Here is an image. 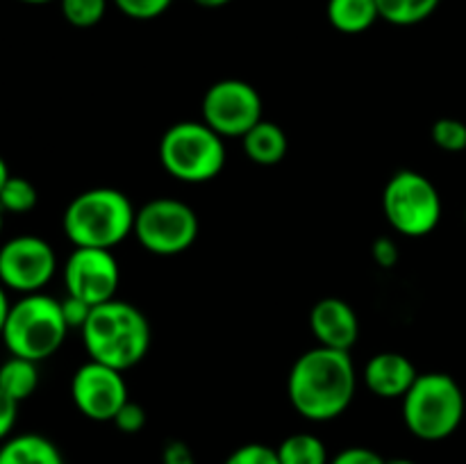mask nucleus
<instances>
[{
    "label": "nucleus",
    "instance_id": "obj_1",
    "mask_svg": "<svg viewBox=\"0 0 466 464\" xmlns=\"http://www.w3.org/2000/svg\"><path fill=\"white\" fill-rule=\"evenodd\" d=\"M358 371L349 350L314 346L296 358L287 376V396L308 421H332L353 403Z\"/></svg>",
    "mask_w": 466,
    "mask_h": 464
},
{
    "label": "nucleus",
    "instance_id": "obj_2",
    "mask_svg": "<svg viewBox=\"0 0 466 464\" xmlns=\"http://www.w3.org/2000/svg\"><path fill=\"white\" fill-rule=\"evenodd\" d=\"M80 332L89 359L116 371H127L144 362L153 339L146 314L137 305L116 298L91 308Z\"/></svg>",
    "mask_w": 466,
    "mask_h": 464
},
{
    "label": "nucleus",
    "instance_id": "obj_3",
    "mask_svg": "<svg viewBox=\"0 0 466 464\" xmlns=\"http://www.w3.org/2000/svg\"><path fill=\"white\" fill-rule=\"evenodd\" d=\"M135 205L123 191L94 187L66 205L62 227L76 248L112 250L135 232Z\"/></svg>",
    "mask_w": 466,
    "mask_h": 464
},
{
    "label": "nucleus",
    "instance_id": "obj_4",
    "mask_svg": "<svg viewBox=\"0 0 466 464\" xmlns=\"http://www.w3.org/2000/svg\"><path fill=\"white\" fill-rule=\"evenodd\" d=\"M400 400H403L405 428L417 439H446L458 430L464 419V391L449 373H419L414 385Z\"/></svg>",
    "mask_w": 466,
    "mask_h": 464
},
{
    "label": "nucleus",
    "instance_id": "obj_5",
    "mask_svg": "<svg viewBox=\"0 0 466 464\" xmlns=\"http://www.w3.org/2000/svg\"><path fill=\"white\" fill-rule=\"evenodd\" d=\"M68 330L71 328L64 321L62 300L36 291L12 303L0 339L16 358L41 362L62 348Z\"/></svg>",
    "mask_w": 466,
    "mask_h": 464
},
{
    "label": "nucleus",
    "instance_id": "obj_6",
    "mask_svg": "<svg viewBox=\"0 0 466 464\" xmlns=\"http://www.w3.org/2000/svg\"><path fill=\"white\" fill-rule=\"evenodd\" d=\"M159 164L176 180L203 185L226 166V144L203 121L173 123L159 139Z\"/></svg>",
    "mask_w": 466,
    "mask_h": 464
},
{
    "label": "nucleus",
    "instance_id": "obj_7",
    "mask_svg": "<svg viewBox=\"0 0 466 464\" xmlns=\"http://www.w3.org/2000/svg\"><path fill=\"white\" fill-rule=\"evenodd\" d=\"M441 196L431 177L403 168L390 177L382 191L387 223L403 237H426L441 221Z\"/></svg>",
    "mask_w": 466,
    "mask_h": 464
},
{
    "label": "nucleus",
    "instance_id": "obj_8",
    "mask_svg": "<svg viewBox=\"0 0 466 464\" xmlns=\"http://www.w3.org/2000/svg\"><path fill=\"white\" fill-rule=\"evenodd\" d=\"M200 232L198 214L177 198H153L135 214V232L141 246L159 257H173L196 244Z\"/></svg>",
    "mask_w": 466,
    "mask_h": 464
},
{
    "label": "nucleus",
    "instance_id": "obj_9",
    "mask_svg": "<svg viewBox=\"0 0 466 464\" xmlns=\"http://www.w3.org/2000/svg\"><path fill=\"white\" fill-rule=\"evenodd\" d=\"M200 114V121L208 123L223 139H241L262 121V96L250 82L226 77L205 91Z\"/></svg>",
    "mask_w": 466,
    "mask_h": 464
},
{
    "label": "nucleus",
    "instance_id": "obj_10",
    "mask_svg": "<svg viewBox=\"0 0 466 464\" xmlns=\"http://www.w3.org/2000/svg\"><path fill=\"white\" fill-rule=\"evenodd\" d=\"M57 255L36 235L12 237L0 246V285L18 294H36L53 280Z\"/></svg>",
    "mask_w": 466,
    "mask_h": 464
},
{
    "label": "nucleus",
    "instance_id": "obj_11",
    "mask_svg": "<svg viewBox=\"0 0 466 464\" xmlns=\"http://www.w3.org/2000/svg\"><path fill=\"white\" fill-rule=\"evenodd\" d=\"M66 296L96 308L116 298L121 268L112 250L73 248L62 268Z\"/></svg>",
    "mask_w": 466,
    "mask_h": 464
},
{
    "label": "nucleus",
    "instance_id": "obj_12",
    "mask_svg": "<svg viewBox=\"0 0 466 464\" xmlns=\"http://www.w3.org/2000/svg\"><path fill=\"white\" fill-rule=\"evenodd\" d=\"M71 398L82 417L91 421H114L118 409L130 400L123 371L89 359L71 378Z\"/></svg>",
    "mask_w": 466,
    "mask_h": 464
},
{
    "label": "nucleus",
    "instance_id": "obj_13",
    "mask_svg": "<svg viewBox=\"0 0 466 464\" xmlns=\"http://www.w3.org/2000/svg\"><path fill=\"white\" fill-rule=\"evenodd\" d=\"M309 330L319 346L350 353L360 337V318L350 303L337 296H328L314 303L309 312Z\"/></svg>",
    "mask_w": 466,
    "mask_h": 464
},
{
    "label": "nucleus",
    "instance_id": "obj_14",
    "mask_svg": "<svg viewBox=\"0 0 466 464\" xmlns=\"http://www.w3.org/2000/svg\"><path fill=\"white\" fill-rule=\"evenodd\" d=\"M419 371L412 359L403 353L385 350V353L373 355L364 367V385L378 398H403L410 387L417 380Z\"/></svg>",
    "mask_w": 466,
    "mask_h": 464
},
{
    "label": "nucleus",
    "instance_id": "obj_15",
    "mask_svg": "<svg viewBox=\"0 0 466 464\" xmlns=\"http://www.w3.org/2000/svg\"><path fill=\"white\" fill-rule=\"evenodd\" d=\"M241 146H244L246 157L253 164L276 166L285 159L287 150H289V139L278 123L262 118L253 130L241 136Z\"/></svg>",
    "mask_w": 466,
    "mask_h": 464
},
{
    "label": "nucleus",
    "instance_id": "obj_16",
    "mask_svg": "<svg viewBox=\"0 0 466 464\" xmlns=\"http://www.w3.org/2000/svg\"><path fill=\"white\" fill-rule=\"evenodd\" d=\"M0 464H64V458L48 437L23 432L0 444Z\"/></svg>",
    "mask_w": 466,
    "mask_h": 464
},
{
    "label": "nucleus",
    "instance_id": "obj_17",
    "mask_svg": "<svg viewBox=\"0 0 466 464\" xmlns=\"http://www.w3.org/2000/svg\"><path fill=\"white\" fill-rule=\"evenodd\" d=\"M330 25L344 35H362L380 18L376 0H328Z\"/></svg>",
    "mask_w": 466,
    "mask_h": 464
},
{
    "label": "nucleus",
    "instance_id": "obj_18",
    "mask_svg": "<svg viewBox=\"0 0 466 464\" xmlns=\"http://www.w3.org/2000/svg\"><path fill=\"white\" fill-rule=\"evenodd\" d=\"M36 387H39V368H36V362L12 355V358L0 364V389L9 398H14L16 403H23V400L35 394Z\"/></svg>",
    "mask_w": 466,
    "mask_h": 464
},
{
    "label": "nucleus",
    "instance_id": "obj_19",
    "mask_svg": "<svg viewBox=\"0 0 466 464\" xmlns=\"http://www.w3.org/2000/svg\"><path fill=\"white\" fill-rule=\"evenodd\" d=\"M280 464H330L326 444L312 432H296L276 449Z\"/></svg>",
    "mask_w": 466,
    "mask_h": 464
},
{
    "label": "nucleus",
    "instance_id": "obj_20",
    "mask_svg": "<svg viewBox=\"0 0 466 464\" xmlns=\"http://www.w3.org/2000/svg\"><path fill=\"white\" fill-rule=\"evenodd\" d=\"M441 0H376L378 14L391 25H417L431 18Z\"/></svg>",
    "mask_w": 466,
    "mask_h": 464
},
{
    "label": "nucleus",
    "instance_id": "obj_21",
    "mask_svg": "<svg viewBox=\"0 0 466 464\" xmlns=\"http://www.w3.org/2000/svg\"><path fill=\"white\" fill-rule=\"evenodd\" d=\"M36 200H39L36 187L27 177L9 176V180L0 189V209L3 212L25 214L36 207Z\"/></svg>",
    "mask_w": 466,
    "mask_h": 464
},
{
    "label": "nucleus",
    "instance_id": "obj_22",
    "mask_svg": "<svg viewBox=\"0 0 466 464\" xmlns=\"http://www.w3.org/2000/svg\"><path fill=\"white\" fill-rule=\"evenodd\" d=\"M62 16L73 27H94L107 12V0H59Z\"/></svg>",
    "mask_w": 466,
    "mask_h": 464
},
{
    "label": "nucleus",
    "instance_id": "obj_23",
    "mask_svg": "<svg viewBox=\"0 0 466 464\" xmlns=\"http://www.w3.org/2000/svg\"><path fill=\"white\" fill-rule=\"evenodd\" d=\"M431 136L437 148L446 150V153H462V150H466V123L460 121V118H437L432 123Z\"/></svg>",
    "mask_w": 466,
    "mask_h": 464
},
{
    "label": "nucleus",
    "instance_id": "obj_24",
    "mask_svg": "<svg viewBox=\"0 0 466 464\" xmlns=\"http://www.w3.org/2000/svg\"><path fill=\"white\" fill-rule=\"evenodd\" d=\"M116 9L135 21H150L157 18L171 7L173 0H112Z\"/></svg>",
    "mask_w": 466,
    "mask_h": 464
},
{
    "label": "nucleus",
    "instance_id": "obj_25",
    "mask_svg": "<svg viewBox=\"0 0 466 464\" xmlns=\"http://www.w3.org/2000/svg\"><path fill=\"white\" fill-rule=\"evenodd\" d=\"M223 464H280V459H278L276 449L253 441V444H244L232 450Z\"/></svg>",
    "mask_w": 466,
    "mask_h": 464
},
{
    "label": "nucleus",
    "instance_id": "obj_26",
    "mask_svg": "<svg viewBox=\"0 0 466 464\" xmlns=\"http://www.w3.org/2000/svg\"><path fill=\"white\" fill-rule=\"evenodd\" d=\"M112 423L118 430L126 432V435H137V432L144 430L146 426V409L141 408L139 403H135V400H127V403L118 409Z\"/></svg>",
    "mask_w": 466,
    "mask_h": 464
},
{
    "label": "nucleus",
    "instance_id": "obj_27",
    "mask_svg": "<svg viewBox=\"0 0 466 464\" xmlns=\"http://www.w3.org/2000/svg\"><path fill=\"white\" fill-rule=\"evenodd\" d=\"M387 459L380 453L367 446H349V449L339 450L330 464H385Z\"/></svg>",
    "mask_w": 466,
    "mask_h": 464
},
{
    "label": "nucleus",
    "instance_id": "obj_28",
    "mask_svg": "<svg viewBox=\"0 0 466 464\" xmlns=\"http://www.w3.org/2000/svg\"><path fill=\"white\" fill-rule=\"evenodd\" d=\"M91 312V305H86L85 300H77L73 296H66L62 300V314L64 321H66L68 328H76V330H82V326L86 323Z\"/></svg>",
    "mask_w": 466,
    "mask_h": 464
},
{
    "label": "nucleus",
    "instance_id": "obj_29",
    "mask_svg": "<svg viewBox=\"0 0 466 464\" xmlns=\"http://www.w3.org/2000/svg\"><path fill=\"white\" fill-rule=\"evenodd\" d=\"M16 417L18 403L14 398H9V396L0 389V441L12 437L14 426H16Z\"/></svg>",
    "mask_w": 466,
    "mask_h": 464
},
{
    "label": "nucleus",
    "instance_id": "obj_30",
    "mask_svg": "<svg viewBox=\"0 0 466 464\" xmlns=\"http://www.w3.org/2000/svg\"><path fill=\"white\" fill-rule=\"evenodd\" d=\"M371 255L376 259V264H380L385 268H391L399 262V248H396L394 239H390V237H380V239L373 241Z\"/></svg>",
    "mask_w": 466,
    "mask_h": 464
},
{
    "label": "nucleus",
    "instance_id": "obj_31",
    "mask_svg": "<svg viewBox=\"0 0 466 464\" xmlns=\"http://www.w3.org/2000/svg\"><path fill=\"white\" fill-rule=\"evenodd\" d=\"M162 464H196V458L185 441L176 439L164 446Z\"/></svg>",
    "mask_w": 466,
    "mask_h": 464
},
{
    "label": "nucleus",
    "instance_id": "obj_32",
    "mask_svg": "<svg viewBox=\"0 0 466 464\" xmlns=\"http://www.w3.org/2000/svg\"><path fill=\"white\" fill-rule=\"evenodd\" d=\"M9 308H12V303H9V298H7V291H5V287L0 285V337H3V328H5V323H7Z\"/></svg>",
    "mask_w": 466,
    "mask_h": 464
},
{
    "label": "nucleus",
    "instance_id": "obj_33",
    "mask_svg": "<svg viewBox=\"0 0 466 464\" xmlns=\"http://www.w3.org/2000/svg\"><path fill=\"white\" fill-rule=\"evenodd\" d=\"M196 5H200V7H208V9H217V7H223V5L232 3V0H194Z\"/></svg>",
    "mask_w": 466,
    "mask_h": 464
},
{
    "label": "nucleus",
    "instance_id": "obj_34",
    "mask_svg": "<svg viewBox=\"0 0 466 464\" xmlns=\"http://www.w3.org/2000/svg\"><path fill=\"white\" fill-rule=\"evenodd\" d=\"M9 176H12V173H9V168H7V162H5V159L0 157V189H3V187H5V182L9 180Z\"/></svg>",
    "mask_w": 466,
    "mask_h": 464
},
{
    "label": "nucleus",
    "instance_id": "obj_35",
    "mask_svg": "<svg viewBox=\"0 0 466 464\" xmlns=\"http://www.w3.org/2000/svg\"><path fill=\"white\" fill-rule=\"evenodd\" d=\"M385 464H417V462H412V459L408 458H394V459H387Z\"/></svg>",
    "mask_w": 466,
    "mask_h": 464
},
{
    "label": "nucleus",
    "instance_id": "obj_36",
    "mask_svg": "<svg viewBox=\"0 0 466 464\" xmlns=\"http://www.w3.org/2000/svg\"><path fill=\"white\" fill-rule=\"evenodd\" d=\"M25 5H46V3H53V0H21Z\"/></svg>",
    "mask_w": 466,
    "mask_h": 464
},
{
    "label": "nucleus",
    "instance_id": "obj_37",
    "mask_svg": "<svg viewBox=\"0 0 466 464\" xmlns=\"http://www.w3.org/2000/svg\"><path fill=\"white\" fill-rule=\"evenodd\" d=\"M0 232H3V209H0Z\"/></svg>",
    "mask_w": 466,
    "mask_h": 464
},
{
    "label": "nucleus",
    "instance_id": "obj_38",
    "mask_svg": "<svg viewBox=\"0 0 466 464\" xmlns=\"http://www.w3.org/2000/svg\"><path fill=\"white\" fill-rule=\"evenodd\" d=\"M464 221H466V209H464Z\"/></svg>",
    "mask_w": 466,
    "mask_h": 464
}]
</instances>
